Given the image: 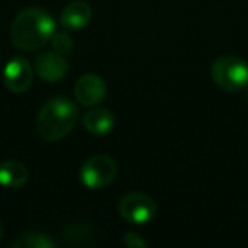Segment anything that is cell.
Returning <instances> with one entry per match:
<instances>
[{
  "label": "cell",
  "instance_id": "cell-1",
  "mask_svg": "<svg viewBox=\"0 0 248 248\" xmlns=\"http://www.w3.org/2000/svg\"><path fill=\"white\" fill-rule=\"evenodd\" d=\"M56 32V22L43 9H26L11 26V41L22 51H36L43 48Z\"/></svg>",
  "mask_w": 248,
  "mask_h": 248
},
{
  "label": "cell",
  "instance_id": "cell-2",
  "mask_svg": "<svg viewBox=\"0 0 248 248\" xmlns=\"http://www.w3.org/2000/svg\"><path fill=\"white\" fill-rule=\"evenodd\" d=\"M78 121V109L66 97H55L39 109L36 128L45 141L63 140Z\"/></svg>",
  "mask_w": 248,
  "mask_h": 248
},
{
  "label": "cell",
  "instance_id": "cell-3",
  "mask_svg": "<svg viewBox=\"0 0 248 248\" xmlns=\"http://www.w3.org/2000/svg\"><path fill=\"white\" fill-rule=\"evenodd\" d=\"M211 78L226 92H241L248 89V63L238 56H219L211 65Z\"/></svg>",
  "mask_w": 248,
  "mask_h": 248
},
{
  "label": "cell",
  "instance_id": "cell-4",
  "mask_svg": "<svg viewBox=\"0 0 248 248\" xmlns=\"http://www.w3.org/2000/svg\"><path fill=\"white\" fill-rule=\"evenodd\" d=\"M117 163L109 155H93L85 160L80 169V180L89 189H102L114 182Z\"/></svg>",
  "mask_w": 248,
  "mask_h": 248
},
{
  "label": "cell",
  "instance_id": "cell-5",
  "mask_svg": "<svg viewBox=\"0 0 248 248\" xmlns=\"http://www.w3.org/2000/svg\"><path fill=\"white\" fill-rule=\"evenodd\" d=\"M119 214L124 221L133 224H146L153 221L156 216V202L143 192H128L124 197H121L117 204Z\"/></svg>",
  "mask_w": 248,
  "mask_h": 248
},
{
  "label": "cell",
  "instance_id": "cell-6",
  "mask_svg": "<svg viewBox=\"0 0 248 248\" xmlns=\"http://www.w3.org/2000/svg\"><path fill=\"white\" fill-rule=\"evenodd\" d=\"M34 78V66L22 56H14L11 62L5 65L4 70V85L11 92L22 93L29 90Z\"/></svg>",
  "mask_w": 248,
  "mask_h": 248
},
{
  "label": "cell",
  "instance_id": "cell-7",
  "mask_svg": "<svg viewBox=\"0 0 248 248\" xmlns=\"http://www.w3.org/2000/svg\"><path fill=\"white\" fill-rule=\"evenodd\" d=\"M107 85L95 73H85L75 83V99L85 107H95L106 99Z\"/></svg>",
  "mask_w": 248,
  "mask_h": 248
},
{
  "label": "cell",
  "instance_id": "cell-8",
  "mask_svg": "<svg viewBox=\"0 0 248 248\" xmlns=\"http://www.w3.org/2000/svg\"><path fill=\"white\" fill-rule=\"evenodd\" d=\"M66 70H68V63L63 58V55L56 51L43 53L34 62V72L45 82H60L66 75Z\"/></svg>",
  "mask_w": 248,
  "mask_h": 248
},
{
  "label": "cell",
  "instance_id": "cell-9",
  "mask_svg": "<svg viewBox=\"0 0 248 248\" xmlns=\"http://www.w3.org/2000/svg\"><path fill=\"white\" fill-rule=\"evenodd\" d=\"M92 19V9L87 2L82 0H77L68 4L62 11L60 16V24L63 29H68V31H78V29L85 28L87 24Z\"/></svg>",
  "mask_w": 248,
  "mask_h": 248
},
{
  "label": "cell",
  "instance_id": "cell-10",
  "mask_svg": "<svg viewBox=\"0 0 248 248\" xmlns=\"http://www.w3.org/2000/svg\"><path fill=\"white\" fill-rule=\"evenodd\" d=\"M29 179L28 167L17 160H5L0 163V186L5 189H19Z\"/></svg>",
  "mask_w": 248,
  "mask_h": 248
},
{
  "label": "cell",
  "instance_id": "cell-11",
  "mask_svg": "<svg viewBox=\"0 0 248 248\" xmlns=\"http://www.w3.org/2000/svg\"><path fill=\"white\" fill-rule=\"evenodd\" d=\"M83 126L92 135L102 136L112 131L114 126H116V119H114L110 110L92 109L89 112H85V116H83Z\"/></svg>",
  "mask_w": 248,
  "mask_h": 248
},
{
  "label": "cell",
  "instance_id": "cell-12",
  "mask_svg": "<svg viewBox=\"0 0 248 248\" xmlns=\"http://www.w3.org/2000/svg\"><path fill=\"white\" fill-rule=\"evenodd\" d=\"M12 247L16 248H55L56 241L49 238L46 233L39 231H28V233L19 234L14 240Z\"/></svg>",
  "mask_w": 248,
  "mask_h": 248
},
{
  "label": "cell",
  "instance_id": "cell-13",
  "mask_svg": "<svg viewBox=\"0 0 248 248\" xmlns=\"http://www.w3.org/2000/svg\"><path fill=\"white\" fill-rule=\"evenodd\" d=\"M51 46H53V51L60 53V55H66V53L72 51L73 39L66 32H55L51 36Z\"/></svg>",
  "mask_w": 248,
  "mask_h": 248
},
{
  "label": "cell",
  "instance_id": "cell-14",
  "mask_svg": "<svg viewBox=\"0 0 248 248\" xmlns=\"http://www.w3.org/2000/svg\"><path fill=\"white\" fill-rule=\"evenodd\" d=\"M124 243L128 245V247H131V248H145V247H148V241H145L138 233H133V231H129V233L124 234Z\"/></svg>",
  "mask_w": 248,
  "mask_h": 248
},
{
  "label": "cell",
  "instance_id": "cell-15",
  "mask_svg": "<svg viewBox=\"0 0 248 248\" xmlns=\"http://www.w3.org/2000/svg\"><path fill=\"white\" fill-rule=\"evenodd\" d=\"M2 234H4V226H2V223H0V240H2Z\"/></svg>",
  "mask_w": 248,
  "mask_h": 248
},
{
  "label": "cell",
  "instance_id": "cell-16",
  "mask_svg": "<svg viewBox=\"0 0 248 248\" xmlns=\"http://www.w3.org/2000/svg\"><path fill=\"white\" fill-rule=\"evenodd\" d=\"M247 97H248V89H247Z\"/></svg>",
  "mask_w": 248,
  "mask_h": 248
}]
</instances>
